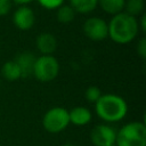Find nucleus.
<instances>
[{
	"instance_id": "f8f14e48",
	"label": "nucleus",
	"mask_w": 146,
	"mask_h": 146,
	"mask_svg": "<svg viewBox=\"0 0 146 146\" xmlns=\"http://www.w3.org/2000/svg\"><path fill=\"white\" fill-rule=\"evenodd\" d=\"M76 14L89 15L98 7V0H67Z\"/></svg>"
},
{
	"instance_id": "9b49d317",
	"label": "nucleus",
	"mask_w": 146,
	"mask_h": 146,
	"mask_svg": "<svg viewBox=\"0 0 146 146\" xmlns=\"http://www.w3.org/2000/svg\"><path fill=\"white\" fill-rule=\"evenodd\" d=\"M35 55L30 52V51H23L21 54H18V56L14 59L16 62V64L18 65L19 70H21V74L22 78H29L32 76L33 73V67H34V63H35Z\"/></svg>"
},
{
	"instance_id": "6ab92c4d",
	"label": "nucleus",
	"mask_w": 146,
	"mask_h": 146,
	"mask_svg": "<svg viewBox=\"0 0 146 146\" xmlns=\"http://www.w3.org/2000/svg\"><path fill=\"white\" fill-rule=\"evenodd\" d=\"M13 5L11 0H0V17L7 16L10 13Z\"/></svg>"
},
{
	"instance_id": "f257e3e1",
	"label": "nucleus",
	"mask_w": 146,
	"mask_h": 146,
	"mask_svg": "<svg viewBox=\"0 0 146 146\" xmlns=\"http://www.w3.org/2000/svg\"><path fill=\"white\" fill-rule=\"evenodd\" d=\"M108 25V38L116 44H128L132 42L138 33V19L125 13H119L112 16Z\"/></svg>"
},
{
	"instance_id": "0eeeda50",
	"label": "nucleus",
	"mask_w": 146,
	"mask_h": 146,
	"mask_svg": "<svg viewBox=\"0 0 146 146\" xmlns=\"http://www.w3.org/2000/svg\"><path fill=\"white\" fill-rule=\"evenodd\" d=\"M116 129L107 123L95 125L90 131V141L94 146H111L116 140Z\"/></svg>"
},
{
	"instance_id": "a211bd4d",
	"label": "nucleus",
	"mask_w": 146,
	"mask_h": 146,
	"mask_svg": "<svg viewBox=\"0 0 146 146\" xmlns=\"http://www.w3.org/2000/svg\"><path fill=\"white\" fill-rule=\"evenodd\" d=\"M36 1L42 8L47 10H56L62 5L65 3V0H36Z\"/></svg>"
},
{
	"instance_id": "9d476101",
	"label": "nucleus",
	"mask_w": 146,
	"mask_h": 146,
	"mask_svg": "<svg viewBox=\"0 0 146 146\" xmlns=\"http://www.w3.org/2000/svg\"><path fill=\"white\" fill-rule=\"evenodd\" d=\"M70 124L75 127H84L89 124L92 120V113L88 107L84 106H75L68 111Z\"/></svg>"
},
{
	"instance_id": "5701e85b",
	"label": "nucleus",
	"mask_w": 146,
	"mask_h": 146,
	"mask_svg": "<svg viewBox=\"0 0 146 146\" xmlns=\"http://www.w3.org/2000/svg\"><path fill=\"white\" fill-rule=\"evenodd\" d=\"M62 146H75V145H73V144H70V143H67V144H63Z\"/></svg>"
},
{
	"instance_id": "6e6552de",
	"label": "nucleus",
	"mask_w": 146,
	"mask_h": 146,
	"mask_svg": "<svg viewBox=\"0 0 146 146\" xmlns=\"http://www.w3.org/2000/svg\"><path fill=\"white\" fill-rule=\"evenodd\" d=\"M13 24L21 31H29L35 24V13L29 6H18L13 14Z\"/></svg>"
},
{
	"instance_id": "1a4fd4ad",
	"label": "nucleus",
	"mask_w": 146,
	"mask_h": 146,
	"mask_svg": "<svg viewBox=\"0 0 146 146\" xmlns=\"http://www.w3.org/2000/svg\"><path fill=\"white\" fill-rule=\"evenodd\" d=\"M35 47L41 55H52L57 49V38L50 32H42L35 39Z\"/></svg>"
},
{
	"instance_id": "dca6fc26",
	"label": "nucleus",
	"mask_w": 146,
	"mask_h": 146,
	"mask_svg": "<svg viewBox=\"0 0 146 146\" xmlns=\"http://www.w3.org/2000/svg\"><path fill=\"white\" fill-rule=\"evenodd\" d=\"M75 16H76V13L67 3H64L59 8L56 9V19L60 24H70V23H72L74 21Z\"/></svg>"
},
{
	"instance_id": "7ed1b4c3",
	"label": "nucleus",
	"mask_w": 146,
	"mask_h": 146,
	"mask_svg": "<svg viewBox=\"0 0 146 146\" xmlns=\"http://www.w3.org/2000/svg\"><path fill=\"white\" fill-rule=\"evenodd\" d=\"M116 146H146V124L144 121H131L116 131Z\"/></svg>"
},
{
	"instance_id": "4be33fe9",
	"label": "nucleus",
	"mask_w": 146,
	"mask_h": 146,
	"mask_svg": "<svg viewBox=\"0 0 146 146\" xmlns=\"http://www.w3.org/2000/svg\"><path fill=\"white\" fill-rule=\"evenodd\" d=\"M32 1H34V0H11L13 3L18 5V6H27V5L31 3Z\"/></svg>"
},
{
	"instance_id": "2eb2a0df",
	"label": "nucleus",
	"mask_w": 146,
	"mask_h": 146,
	"mask_svg": "<svg viewBox=\"0 0 146 146\" xmlns=\"http://www.w3.org/2000/svg\"><path fill=\"white\" fill-rule=\"evenodd\" d=\"M145 10V1L144 0H125L123 13L138 18L144 14Z\"/></svg>"
},
{
	"instance_id": "f3484780",
	"label": "nucleus",
	"mask_w": 146,
	"mask_h": 146,
	"mask_svg": "<svg viewBox=\"0 0 146 146\" xmlns=\"http://www.w3.org/2000/svg\"><path fill=\"white\" fill-rule=\"evenodd\" d=\"M102 95H103V94H102L100 89H99L97 86H90V87H88V88L86 89V91H84V98L87 99L88 103H94V104H95V103L100 98Z\"/></svg>"
},
{
	"instance_id": "ddd939ff",
	"label": "nucleus",
	"mask_w": 146,
	"mask_h": 146,
	"mask_svg": "<svg viewBox=\"0 0 146 146\" xmlns=\"http://www.w3.org/2000/svg\"><path fill=\"white\" fill-rule=\"evenodd\" d=\"M1 75L6 81H9V82L17 81L22 78L21 70L14 59L7 60L6 63H3V65L1 66Z\"/></svg>"
},
{
	"instance_id": "b1692460",
	"label": "nucleus",
	"mask_w": 146,
	"mask_h": 146,
	"mask_svg": "<svg viewBox=\"0 0 146 146\" xmlns=\"http://www.w3.org/2000/svg\"><path fill=\"white\" fill-rule=\"evenodd\" d=\"M111 146H116V145H115V144H113V145H111Z\"/></svg>"
},
{
	"instance_id": "f03ea898",
	"label": "nucleus",
	"mask_w": 146,
	"mask_h": 146,
	"mask_svg": "<svg viewBox=\"0 0 146 146\" xmlns=\"http://www.w3.org/2000/svg\"><path fill=\"white\" fill-rule=\"evenodd\" d=\"M95 113L105 123L120 122L128 114V104L116 94H103L95 103Z\"/></svg>"
},
{
	"instance_id": "20e7f679",
	"label": "nucleus",
	"mask_w": 146,
	"mask_h": 146,
	"mask_svg": "<svg viewBox=\"0 0 146 146\" xmlns=\"http://www.w3.org/2000/svg\"><path fill=\"white\" fill-rule=\"evenodd\" d=\"M60 65L54 55H40L35 58L32 76L40 82H50L58 76Z\"/></svg>"
},
{
	"instance_id": "423d86ee",
	"label": "nucleus",
	"mask_w": 146,
	"mask_h": 146,
	"mask_svg": "<svg viewBox=\"0 0 146 146\" xmlns=\"http://www.w3.org/2000/svg\"><path fill=\"white\" fill-rule=\"evenodd\" d=\"M82 32L91 41H104L106 38H108V25L104 18L91 16L84 21Z\"/></svg>"
},
{
	"instance_id": "412c9836",
	"label": "nucleus",
	"mask_w": 146,
	"mask_h": 146,
	"mask_svg": "<svg viewBox=\"0 0 146 146\" xmlns=\"http://www.w3.org/2000/svg\"><path fill=\"white\" fill-rule=\"evenodd\" d=\"M138 26H139V32L141 33H145L146 31V17H145V14L140 15L138 18Z\"/></svg>"
},
{
	"instance_id": "39448f33",
	"label": "nucleus",
	"mask_w": 146,
	"mask_h": 146,
	"mask_svg": "<svg viewBox=\"0 0 146 146\" xmlns=\"http://www.w3.org/2000/svg\"><path fill=\"white\" fill-rule=\"evenodd\" d=\"M70 125L68 111L62 106L49 108L42 116V127L49 133H59Z\"/></svg>"
},
{
	"instance_id": "4468645a",
	"label": "nucleus",
	"mask_w": 146,
	"mask_h": 146,
	"mask_svg": "<svg viewBox=\"0 0 146 146\" xmlns=\"http://www.w3.org/2000/svg\"><path fill=\"white\" fill-rule=\"evenodd\" d=\"M125 0H98V7L108 15H116L123 11Z\"/></svg>"
},
{
	"instance_id": "aec40b11",
	"label": "nucleus",
	"mask_w": 146,
	"mask_h": 146,
	"mask_svg": "<svg viewBox=\"0 0 146 146\" xmlns=\"http://www.w3.org/2000/svg\"><path fill=\"white\" fill-rule=\"evenodd\" d=\"M136 51H137V55L141 59H145V57H146V39L145 38L139 39V41L137 42V46H136Z\"/></svg>"
}]
</instances>
